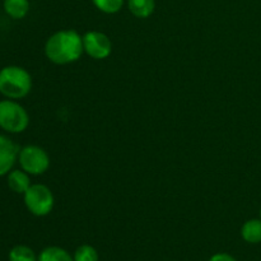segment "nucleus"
<instances>
[{
  "mask_svg": "<svg viewBox=\"0 0 261 261\" xmlns=\"http://www.w3.org/2000/svg\"><path fill=\"white\" fill-rule=\"evenodd\" d=\"M18 162L23 171L32 176L45 173L50 167V157L43 148L38 145H25L18 153Z\"/></svg>",
  "mask_w": 261,
  "mask_h": 261,
  "instance_id": "obj_5",
  "label": "nucleus"
},
{
  "mask_svg": "<svg viewBox=\"0 0 261 261\" xmlns=\"http://www.w3.org/2000/svg\"><path fill=\"white\" fill-rule=\"evenodd\" d=\"M209 261H237L232 255L226 254V252H218V254L213 255L209 259Z\"/></svg>",
  "mask_w": 261,
  "mask_h": 261,
  "instance_id": "obj_16",
  "label": "nucleus"
},
{
  "mask_svg": "<svg viewBox=\"0 0 261 261\" xmlns=\"http://www.w3.org/2000/svg\"><path fill=\"white\" fill-rule=\"evenodd\" d=\"M23 201L31 214L36 217H45L51 213L55 204L54 194L43 184H33L23 194Z\"/></svg>",
  "mask_w": 261,
  "mask_h": 261,
  "instance_id": "obj_4",
  "label": "nucleus"
},
{
  "mask_svg": "<svg viewBox=\"0 0 261 261\" xmlns=\"http://www.w3.org/2000/svg\"><path fill=\"white\" fill-rule=\"evenodd\" d=\"M260 219H261V209H260Z\"/></svg>",
  "mask_w": 261,
  "mask_h": 261,
  "instance_id": "obj_17",
  "label": "nucleus"
},
{
  "mask_svg": "<svg viewBox=\"0 0 261 261\" xmlns=\"http://www.w3.org/2000/svg\"><path fill=\"white\" fill-rule=\"evenodd\" d=\"M96 8L106 14L117 13L124 5V0H92Z\"/></svg>",
  "mask_w": 261,
  "mask_h": 261,
  "instance_id": "obj_15",
  "label": "nucleus"
},
{
  "mask_svg": "<svg viewBox=\"0 0 261 261\" xmlns=\"http://www.w3.org/2000/svg\"><path fill=\"white\" fill-rule=\"evenodd\" d=\"M241 236L247 244H260L261 242V219L254 218L245 222L241 228Z\"/></svg>",
  "mask_w": 261,
  "mask_h": 261,
  "instance_id": "obj_10",
  "label": "nucleus"
},
{
  "mask_svg": "<svg viewBox=\"0 0 261 261\" xmlns=\"http://www.w3.org/2000/svg\"><path fill=\"white\" fill-rule=\"evenodd\" d=\"M35 251L25 245H17L9 252V261H37Z\"/></svg>",
  "mask_w": 261,
  "mask_h": 261,
  "instance_id": "obj_13",
  "label": "nucleus"
},
{
  "mask_svg": "<svg viewBox=\"0 0 261 261\" xmlns=\"http://www.w3.org/2000/svg\"><path fill=\"white\" fill-rule=\"evenodd\" d=\"M84 53L92 59L102 60L109 58L112 51V42L109 36L99 31H89L83 36Z\"/></svg>",
  "mask_w": 261,
  "mask_h": 261,
  "instance_id": "obj_6",
  "label": "nucleus"
},
{
  "mask_svg": "<svg viewBox=\"0 0 261 261\" xmlns=\"http://www.w3.org/2000/svg\"><path fill=\"white\" fill-rule=\"evenodd\" d=\"M31 175H28L25 171L20 170H12L7 175V182L10 190L15 194H24L30 189L31 184Z\"/></svg>",
  "mask_w": 261,
  "mask_h": 261,
  "instance_id": "obj_8",
  "label": "nucleus"
},
{
  "mask_svg": "<svg viewBox=\"0 0 261 261\" xmlns=\"http://www.w3.org/2000/svg\"><path fill=\"white\" fill-rule=\"evenodd\" d=\"M19 148L10 138L0 135V177L8 175L18 161Z\"/></svg>",
  "mask_w": 261,
  "mask_h": 261,
  "instance_id": "obj_7",
  "label": "nucleus"
},
{
  "mask_svg": "<svg viewBox=\"0 0 261 261\" xmlns=\"http://www.w3.org/2000/svg\"><path fill=\"white\" fill-rule=\"evenodd\" d=\"M127 8L137 18H148L155 9L154 0H127Z\"/></svg>",
  "mask_w": 261,
  "mask_h": 261,
  "instance_id": "obj_11",
  "label": "nucleus"
},
{
  "mask_svg": "<svg viewBox=\"0 0 261 261\" xmlns=\"http://www.w3.org/2000/svg\"><path fill=\"white\" fill-rule=\"evenodd\" d=\"M30 125V116L15 99L0 101V127L10 134H20Z\"/></svg>",
  "mask_w": 261,
  "mask_h": 261,
  "instance_id": "obj_3",
  "label": "nucleus"
},
{
  "mask_svg": "<svg viewBox=\"0 0 261 261\" xmlns=\"http://www.w3.org/2000/svg\"><path fill=\"white\" fill-rule=\"evenodd\" d=\"M84 53L83 36L74 30H63L48 37L45 55L56 65H66L78 60Z\"/></svg>",
  "mask_w": 261,
  "mask_h": 261,
  "instance_id": "obj_1",
  "label": "nucleus"
},
{
  "mask_svg": "<svg viewBox=\"0 0 261 261\" xmlns=\"http://www.w3.org/2000/svg\"><path fill=\"white\" fill-rule=\"evenodd\" d=\"M37 261H74V257L61 247L50 246L41 251Z\"/></svg>",
  "mask_w": 261,
  "mask_h": 261,
  "instance_id": "obj_12",
  "label": "nucleus"
},
{
  "mask_svg": "<svg viewBox=\"0 0 261 261\" xmlns=\"http://www.w3.org/2000/svg\"><path fill=\"white\" fill-rule=\"evenodd\" d=\"M32 89V76L24 68L8 65L0 69V93L9 99H22Z\"/></svg>",
  "mask_w": 261,
  "mask_h": 261,
  "instance_id": "obj_2",
  "label": "nucleus"
},
{
  "mask_svg": "<svg viewBox=\"0 0 261 261\" xmlns=\"http://www.w3.org/2000/svg\"><path fill=\"white\" fill-rule=\"evenodd\" d=\"M4 12L12 19H23L30 12L28 0H4Z\"/></svg>",
  "mask_w": 261,
  "mask_h": 261,
  "instance_id": "obj_9",
  "label": "nucleus"
},
{
  "mask_svg": "<svg viewBox=\"0 0 261 261\" xmlns=\"http://www.w3.org/2000/svg\"><path fill=\"white\" fill-rule=\"evenodd\" d=\"M74 261H98V252L91 245H82L74 252Z\"/></svg>",
  "mask_w": 261,
  "mask_h": 261,
  "instance_id": "obj_14",
  "label": "nucleus"
}]
</instances>
